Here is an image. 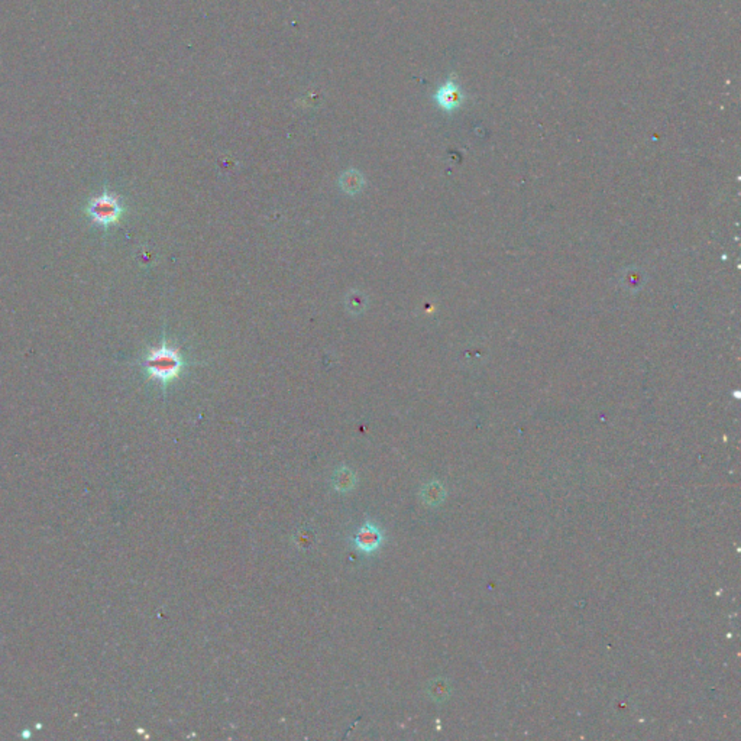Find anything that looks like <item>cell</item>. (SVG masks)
Instances as JSON below:
<instances>
[{"label": "cell", "instance_id": "cell-7", "mask_svg": "<svg viewBox=\"0 0 741 741\" xmlns=\"http://www.w3.org/2000/svg\"><path fill=\"white\" fill-rule=\"evenodd\" d=\"M294 540L297 543V546L303 548V549H309L312 548L314 541H316V537H314V533L312 532H307V530H301V532H297L296 536H294Z\"/></svg>", "mask_w": 741, "mask_h": 741}, {"label": "cell", "instance_id": "cell-3", "mask_svg": "<svg viewBox=\"0 0 741 741\" xmlns=\"http://www.w3.org/2000/svg\"><path fill=\"white\" fill-rule=\"evenodd\" d=\"M384 541V534L381 529L370 520H366L352 539V546L365 555L374 553L381 548Z\"/></svg>", "mask_w": 741, "mask_h": 741}, {"label": "cell", "instance_id": "cell-2", "mask_svg": "<svg viewBox=\"0 0 741 741\" xmlns=\"http://www.w3.org/2000/svg\"><path fill=\"white\" fill-rule=\"evenodd\" d=\"M87 213H89L95 223L109 226L120 219L122 206L116 195L104 193L90 202L89 207H87Z\"/></svg>", "mask_w": 741, "mask_h": 741}, {"label": "cell", "instance_id": "cell-6", "mask_svg": "<svg viewBox=\"0 0 741 741\" xmlns=\"http://www.w3.org/2000/svg\"><path fill=\"white\" fill-rule=\"evenodd\" d=\"M362 184H363V180L356 171L346 172L342 179V186L347 193H355L356 190L361 188Z\"/></svg>", "mask_w": 741, "mask_h": 741}, {"label": "cell", "instance_id": "cell-4", "mask_svg": "<svg viewBox=\"0 0 741 741\" xmlns=\"http://www.w3.org/2000/svg\"><path fill=\"white\" fill-rule=\"evenodd\" d=\"M434 100L442 107L443 111H455L456 107L461 106L462 102V92L455 81L449 80L445 84L441 85V89L434 93Z\"/></svg>", "mask_w": 741, "mask_h": 741}, {"label": "cell", "instance_id": "cell-1", "mask_svg": "<svg viewBox=\"0 0 741 741\" xmlns=\"http://www.w3.org/2000/svg\"><path fill=\"white\" fill-rule=\"evenodd\" d=\"M145 368L152 378L168 382L174 378H177L181 373L183 359L179 351L172 349V347L167 345H162L148 354L145 359Z\"/></svg>", "mask_w": 741, "mask_h": 741}, {"label": "cell", "instance_id": "cell-5", "mask_svg": "<svg viewBox=\"0 0 741 741\" xmlns=\"http://www.w3.org/2000/svg\"><path fill=\"white\" fill-rule=\"evenodd\" d=\"M356 484V476L355 473L346 466H340L333 472L332 476V485L338 492H349L355 488Z\"/></svg>", "mask_w": 741, "mask_h": 741}]
</instances>
